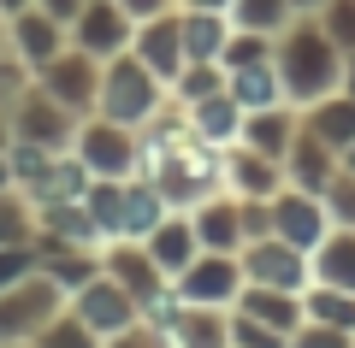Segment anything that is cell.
Instances as JSON below:
<instances>
[{
	"label": "cell",
	"mask_w": 355,
	"mask_h": 348,
	"mask_svg": "<svg viewBox=\"0 0 355 348\" xmlns=\"http://www.w3.org/2000/svg\"><path fill=\"white\" fill-rule=\"evenodd\" d=\"M272 65H279L284 100H291L296 112L314 107V100H326L331 89L343 83V48L326 36V24H320L314 12H296L291 24L279 30V42H272Z\"/></svg>",
	"instance_id": "1"
},
{
	"label": "cell",
	"mask_w": 355,
	"mask_h": 348,
	"mask_svg": "<svg viewBox=\"0 0 355 348\" xmlns=\"http://www.w3.org/2000/svg\"><path fill=\"white\" fill-rule=\"evenodd\" d=\"M166 100H172L166 77H154L130 48H125V53H113V59L101 65V95H95V112H101V118H119V125L142 130L154 112L166 107Z\"/></svg>",
	"instance_id": "2"
},
{
	"label": "cell",
	"mask_w": 355,
	"mask_h": 348,
	"mask_svg": "<svg viewBox=\"0 0 355 348\" xmlns=\"http://www.w3.org/2000/svg\"><path fill=\"white\" fill-rule=\"evenodd\" d=\"M60 307H65V289L36 266V272L18 277L12 289H0V342H36V331Z\"/></svg>",
	"instance_id": "3"
},
{
	"label": "cell",
	"mask_w": 355,
	"mask_h": 348,
	"mask_svg": "<svg viewBox=\"0 0 355 348\" xmlns=\"http://www.w3.org/2000/svg\"><path fill=\"white\" fill-rule=\"evenodd\" d=\"M71 154L89 165L95 177H137V130L119 125V118H101V112H89V118H77V136H71Z\"/></svg>",
	"instance_id": "4"
},
{
	"label": "cell",
	"mask_w": 355,
	"mask_h": 348,
	"mask_svg": "<svg viewBox=\"0 0 355 348\" xmlns=\"http://www.w3.org/2000/svg\"><path fill=\"white\" fill-rule=\"evenodd\" d=\"M71 136H77V112L60 107L42 83H30L24 95L12 100V142H36V148L65 154V148H71Z\"/></svg>",
	"instance_id": "5"
},
{
	"label": "cell",
	"mask_w": 355,
	"mask_h": 348,
	"mask_svg": "<svg viewBox=\"0 0 355 348\" xmlns=\"http://www.w3.org/2000/svg\"><path fill=\"white\" fill-rule=\"evenodd\" d=\"M178 284V295L190 301V307H237V295H243V260L237 254H214V248H202L184 272L172 277Z\"/></svg>",
	"instance_id": "6"
},
{
	"label": "cell",
	"mask_w": 355,
	"mask_h": 348,
	"mask_svg": "<svg viewBox=\"0 0 355 348\" xmlns=\"http://www.w3.org/2000/svg\"><path fill=\"white\" fill-rule=\"evenodd\" d=\"M101 65L107 59H95V53L65 48V53H53V59L36 71V83L48 89L60 107H71L77 118H89V112H95V95H101Z\"/></svg>",
	"instance_id": "7"
},
{
	"label": "cell",
	"mask_w": 355,
	"mask_h": 348,
	"mask_svg": "<svg viewBox=\"0 0 355 348\" xmlns=\"http://www.w3.org/2000/svg\"><path fill=\"white\" fill-rule=\"evenodd\" d=\"M237 260H243V277H249V284H272V289H308V284H314L308 254L296 248V242H284V237H254V242H243Z\"/></svg>",
	"instance_id": "8"
},
{
	"label": "cell",
	"mask_w": 355,
	"mask_h": 348,
	"mask_svg": "<svg viewBox=\"0 0 355 348\" xmlns=\"http://www.w3.org/2000/svg\"><path fill=\"white\" fill-rule=\"evenodd\" d=\"M65 307H71L95 336H113V331H125V324L142 319V313H137V295H130L125 284H113L107 272L89 277L83 289H71V295H65Z\"/></svg>",
	"instance_id": "9"
},
{
	"label": "cell",
	"mask_w": 355,
	"mask_h": 348,
	"mask_svg": "<svg viewBox=\"0 0 355 348\" xmlns=\"http://www.w3.org/2000/svg\"><path fill=\"white\" fill-rule=\"evenodd\" d=\"M130 36H137V18H130L119 0H83V12L71 18V48L95 53V59H113V53H125Z\"/></svg>",
	"instance_id": "10"
},
{
	"label": "cell",
	"mask_w": 355,
	"mask_h": 348,
	"mask_svg": "<svg viewBox=\"0 0 355 348\" xmlns=\"http://www.w3.org/2000/svg\"><path fill=\"white\" fill-rule=\"evenodd\" d=\"M326 230H331V212H326V201H320L314 189L284 183L279 195H272V237H284V242H296L302 254H314Z\"/></svg>",
	"instance_id": "11"
},
{
	"label": "cell",
	"mask_w": 355,
	"mask_h": 348,
	"mask_svg": "<svg viewBox=\"0 0 355 348\" xmlns=\"http://www.w3.org/2000/svg\"><path fill=\"white\" fill-rule=\"evenodd\" d=\"M6 42H12V53L30 65V71H42V65L53 59V53L71 48V30L60 24V18H48L42 6H24V12L6 18Z\"/></svg>",
	"instance_id": "12"
},
{
	"label": "cell",
	"mask_w": 355,
	"mask_h": 348,
	"mask_svg": "<svg viewBox=\"0 0 355 348\" xmlns=\"http://www.w3.org/2000/svg\"><path fill=\"white\" fill-rule=\"evenodd\" d=\"M130 53H137L142 65H148L154 77H166V89H172V77L184 71V24H178V12H160V18H142L137 36H130Z\"/></svg>",
	"instance_id": "13"
},
{
	"label": "cell",
	"mask_w": 355,
	"mask_h": 348,
	"mask_svg": "<svg viewBox=\"0 0 355 348\" xmlns=\"http://www.w3.org/2000/svg\"><path fill=\"white\" fill-rule=\"evenodd\" d=\"M190 224H196V242L214 254H237L243 248V201L231 189H214L190 207Z\"/></svg>",
	"instance_id": "14"
},
{
	"label": "cell",
	"mask_w": 355,
	"mask_h": 348,
	"mask_svg": "<svg viewBox=\"0 0 355 348\" xmlns=\"http://www.w3.org/2000/svg\"><path fill=\"white\" fill-rule=\"evenodd\" d=\"M284 183H291V177H284V160L254 154V148H243V142H231V148H225V189H231V195L272 201Z\"/></svg>",
	"instance_id": "15"
},
{
	"label": "cell",
	"mask_w": 355,
	"mask_h": 348,
	"mask_svg": "<svg viewBox=\"0 0 355 348\" xmlns=\"http://www.w3.org/2000/svg\"><path fill=\"white\" fill-rule=\"evenodd\" d=\"M101 272L113 277V284H125L137 301H142V295H154V289L166 284V272L154 266V254L142 248V242H130V237H113V242L101 248Z\"/></svg>",
	"instance_id": "16"
},
{
	"label": "cell",
	"mask_w": 355,
	"mask_h": 348,
	"mask_svg": "<svg viewBox=\"0 0 355 348\" xmlns=\"http://www.w3.org/2000/svg\"><path fill=\"white\" fill-rule=\"evenodd\" d=\"M296 125H302V112L291 107V100H279V107H261V112H243V148L254 154H272V160H284L296 142Z\"/></svg>",
	"instance_id": "17"
},
{
	"label": "cell",
	"mask_w": 355,
	"mask_h": 348,
	"mask_svg": "<svg viewBox=\"0 0 355 348\" xmlns=\"http://www.w3.org/2000/svg\"><path fill=\"white\" fill-rule=\"evenodd\" d=\"M166 348H231V307H184L160 331Z\"/></svg>",
	"instance_id": "18"
},
{
	"label": "cell",
	"mask_w": 355,
	"mask_h": 348,
	"mask_svg": "<svg viewBox=\"0 0 355 348\" xmlns=\"http://www.w3.org/2000/svg\"><path fill=\"white\" fill-rule=\"evenodd\" d=\"M184 118H190V136L207 142V148H231V142L243 136V107L231 100V89H219V95H207V100H190Z\"/></svg>",
	"instance_id": "19"
},
{
	"label": "cell",
	"mask_w": 355,
	"mask_h": 348,
	"mask_svg": "<svg viewBox=\"0 0 355 348\" xmlns=\"http://www.w3.org/2000/svg\"><path fill=\"white\" fill-rule=\"evenodd\" d=\"M142 248L154 254V266H160L166 277H178L184 266L202 254V242H196V224H190V212H166L160 224H154L148 237H142Z\"/></svg>",
	"instance_id": "20"
},
{
	"label": "cell",
	"mask_w": 355,
	"mask_h": 348,
	"mask_svg": "<svg viewBox=\"0 0 355 348\" xmlns=\"http://www.w3.org/2000/svg\"><path fill=\"white\" fill-rule=\"evenodd\" d=\"M331 172H338V148H326L308 125H296V142H291V154H284V177H291L296 189H314L320 195V189L331 183Z\"/></svg>",
	"instance_id": "21"
},
{
	"label": "cell",
	"mask_w": 355,
	"mask_h": 348,
	"mask_svg": "<svg viewBox=\"0 0 355 348\" xmlns=\"http://www.w3.org/2000/svg\"><path fill=\"white\" fill-rule=\"evenodd\" d=\"M237 313H249V319L272 324V331H284V336L308 319V313H302V289H272V284H243Z\"/></svg>",
	"instance_id": "22"
},
{
	"label": "cell",
	"mask_w": 355,
	"mask_h": 348,
	"mask_svg": "<svg viewBox=\"0 0 355 348\" xmlns=\"http://www.w3.org/2000/svg\"><path fill=\"white\" fill-rule=\"evenodd\" d=\"M314 266V284H338V289H355V224H331L320 248L308 254Z\"/></svg>",
	"instance_id": "23"
},
{
	"label": "cell",
	"mask_w": 355,
	"mask_h": 348,
	"mask_svg": "<svg viewBox=\"0 0 355 348\" xmlns=\"http://www.w3.org/2000/svg\"><path fill=\"white\" fill-rule=\"evenodd\" d=\"M178 24H184V59L202 65V59H219L231 42V18L225 12H196V6H178Z\"/></svg>",
	"instance_id": "24"
},
{
	"label": "cell",
	"mask_w": 355,
	"mask_h": 348,
	"mask_svg": "<svg viewBox=\"0 0 355 348\" xmlns=\"http://www.w3.org/2000/svg\"><path fill=\"white\" fill-rule=\"evenodd\" d=\"M225 89L243 112H261V107H279L284 100V83H279V65L272 59H254V65H237L225 71Z\"/></svg>",
	"instance_id": "25"
},
{
	"label": "cell",
	"mask_w": 355,
	"mask_h": 348,
	"mask_svg": "<svg viewBox=\"0 0 355 348\" xmlns=\"http://www.w3.org/2000/svg\"><path fill=\"white\" fill-rule=\"evenodd\" d=\"M302 125L314 130L320 142H326V148H349L355 142V100L343 95V89H331L326 100H314V107H302Z\"/></svg>",
	"instance_id": "26"
},
{
	"label": "cell",
	"mask_w": 355,
	"mask_h": 348,
	"mask_svg": "<svg viewBox=\"0 0 355 348\" xmlns=\"http://www.w3.org/2000/svg\"><path fill=\"white\" fill-rule=\"evenodd\" d=\"M172 212V201L160 195V183L154 177H125V230L119 237H130V242H142L154 230V224Z\"/></svg>",
	"instance_id": "27"
},
{
	"label": "cell",
	"mask_w": 355,
	"mask_h": 348,
	"mask_svg": "<svg viewBox=\"0 0 355 348\" xmlns=\"http://www.w3.org/2000/svg\"><path fill=\"white\" fill-rule=\"evenodd\" d=\"M89 165L77 160V154H53V165H48V177H42L36 189H30V207H48V201H83V189H89Z\"/></svg>",
	"instance_id": "28"
},
{
	"label": "cell",
	"mask_w": 355,
	"mask_h": 348,
	"mask_svg": "<svg viewBox=\"0 0 355 348\" xmlns=\"http://www.w3.org/2000/svg\"><path fill=\"white\" fill-rule=\"evenodd\" d=\"M42 272L71 295V289H83L89 277H101V248H48L42 254Z\"/></svg>",
	"instance_id": "29"
},
{
	"label": "cell",
	"mask_w": 355,
	"mask_h": 348,
	"mask_svg": "<svg viewBox=\"0 0 355 348\" xmlns=\"http://www.w3.org/2000/svg\"><path fill=\"white\" fill-rule=\"evenodd\" d=\"M302 313L320 324H338V331L355 336V289H338V284H308L302 289Z\"/></svg>",
	"instance_id": "30"
},
{
	"label": "cell",
	"mask_w": 355,
	"mask_h": 348,
	"mask_svg": "<svg viewBox=\"0 0 355 348\" xmlns=\"http://www.w3.org/2000/svg\"><path fill=\"white\" fill-rule=\"evenodd\" d=\"M231 30H261V36H279L284 24L296 18L291 0H231Z\"/></svg>",
	"instance_id": "31"
},
{
	"label": "cell",
	"mask_w": 355,
	"mask_h": 348,
	"mask_svg": "<svg viewBox=\"0 0 355 348\" xmlns=\"http://www.w3.org/2000/svg\"><path fill=\"white\" fill-rule=\"evenodd\" d=\"M225 89V65L219 59H202V65H184V71L172 77V100L178 107H190V100H207Z\"/></svg>",
	"instance_id": "32"
},
{
	"label": "cell",
	"mask_w": 355,
	"mask_h": 348,
	"mask_svg": "<svg viewBox=\"0 0 355 348\" xmlns=\"http://www.w3.org/2000/svg\"><path fill=\"white\" fill-rule=\"evenodd\" d=\"M65 154H71V148H65ZM6 160H12V189L30 201V189H36L42 177H48V165H53V148H36V142H12V148H6Z\"/></svg>",
	"instance_id": "33"
},
{
	"label": "cell",
	"mask_w": 355,
	"mask_h": 348,
	"mask_svg": "<svg viewBox=\"0 0 355 348\" xmlns=\"http://www.w3.org/2000/svg\"><path fill=\"white\" fill-rule=\"evenodd\" d=\"M36 348H101V336L89 331L71 307H60V313H53V319L36 331Z\"/></svg>",
	"instance_id": "34"
},
{
	"label": "cell",
	"mask_w": 355,
	"mask_h": 348,
	"mask_svg": "<svg viewBox=\"0 0 355 348\" xmlns=\"http://www.w3.org/2000/svg\"><path fill=\"white\" fill-rule=\"evenodd\" d=\"M36 237V207L18 189H0V242H30Z\"/></svg>",
	"instance_id": "35"
},
{
	"label": "cell",
	"mask_w": 355,
	"mask_h": 348,
	"mask_svg": "<svg viewBox=\"0 0 355 348\" xmlns=\"http://www.w3.org/2000/svg\"><path fill=\"white\" fill-rule=\"evenodd\" d=\"M272 42H279V36H261V30H231V42H225V53H219V65H225V71H237V65L272 59Z\"/></svg>",
	"instance_id": "36"
},
{
	"label": "cell",
	"mask_w": 355,
	"mask_h": 348,
	"mask_svg": "<svg viewBox=\"0 0 355 348\" xmlns=\"http://www.w3.org/2000/svg\"><path fill=\"white\" fill-rule=\"evenodd\" d=\"M184 307H190V301L178 295V284H172V277H166V284L154 289V295H142V301H137L142 324H154V331H166V324H172V319H178V313H184Z\"/></svg>",
	"instance_id": "37"
},
{
	"label": "cell",
	"mask_w": 355,
	"mask_h": 348,
	"mask_svg": "<svg viewBox=\"0 0 355 348\" xmlns=\"http://www.w3.org/2000/svg\"><path fill=\"white\" fill-rule=\"evenodd\" d=\"M284 342H291L284 331H272V324H261V319L231 307V348H284Z\"/></svg>",
	"instance_id": "38"
},
{
	"label": "cell",
	"mask_w": 355,
	"mask_h": 348,
	"mask_svg": "<svg viewBox=\"0 0 355 348\" xmlns=\"http://www.w3.org/2000/svg\"><path fill=\"white\" fill-rule=\"evenodd\" d=\"M30 83H36V71H30V65L12 53V42H0V107L12 112V100L24 95Z\"/></svg>",
	"instance_id": "39"
},
{
	"label": "cell",
	"mask_w": 355,
	"mask_h": 348,
	"mask_svg": "<svg viewBox=\"0 0 355 348\" xmlns=\"http://www.w3.org/2000/svg\"><path fill=\"white\" fill-rule=\"evenodd\" d=\"M320 201H326V212H331V224H355V172H331V183L320 189Z\"/></svg>",
	"instance_id": "40"
},
{
	"label": "cell",
	"mask_w": 355,
	"mask_h": 348,
	"mask_svg": "<svg viewBox=\"0 0 355 348\" xmlns=\"http://www.w3.org/2000/svg\"><path fill=\"white\" fill-rule=\"evenodd\" d=\"M320 24H326V36L338 42L343 53H355V0H326V6H320Z\"/></svg>",
	"instance_id": "41"
},
{
	"label": "cell",
	"mask_w": 355,
	"mask_h": 348,
	"mask_svg": "<svg viewBox=\"0 0 355 348\" xmlns=\"http://www.w3.org/2000/svg\"><path fill=\"white\" fill-rule=\"evenodd\" d=\"M36 266H42L36 242H0V289H12L18 277H30Z\"/></svg>",
	"instance_id": "42"
},
{
	"label": "cell",
	"mask_w": 355,
	"mask_h": 348,
	"mask_svg": "<svg viewBox=\"0 0 355 348\" xmlns=\"http://www.w3.org/2000/svg\"><path fill=\"white\" fill-rule=\"evenodd\" d=\"M284 348H355V336L349 331H338V324H320V319H302L291 331V342Z\"/></svg>",
	"instance_id": "43"
},
{
	"label": "cell",
	"mask_w": 355,
	"mask_h": 348,
	"mask_svg": "<svg viewBox=\"0 0 355 348\" xmlns=\"http://www.w3.org/2000/svg\"><path fill=\"white\" fill-rule=\"evenodd\" d=\"M237 201H243V242L272 237V201H254V195H237Z\"/></svg>",
	"instance_id": "44"
},
{
	"label": "cell",
	"mask_w": 355,
	"mask_h": 348,
	"mask_svg": "<svg viewBox=\"0 0 355 348\" xmlns=\"http://www.w3.org/2000/svg\"><path fill=\"white\" fill-rule=\"evenodd\" d=\"M101 348H166L160 342V331H154V324H125V331H113V336H101Z\"/></svg>",
	"instance_id": "45"
},
{
	"label": "cell",
	"mask_w": 355,
	"mask_h": 348,
	"mask_svg": "<svg viewBox=\"0 0 355 348\" xmlns=\"http://www.w3.org/2000/svg\"><path fill=\"white\" fill-rule=\"evenodd\" d=\"M119 6H125L137 24H142V18H160V12H178V0H119Z\"/></svg>",
	"instance_id": "46"
},
{
	"label": "cell",
	"mask_w": 355,
	"mask_h": 348,
	"mask_svg": "<svg viewBox=\"0 0 355 348\" xmlns=\"http://www.w3.org/2000/svg\"><path fill=\"white\" fill-rule=\"evenodd\" d=\"M30 6H42V12H48V18H60L65 30H71V18L83 12V0H30Z\"/></svg>",
	"instance_id": "47"
},
{
	"label": "cell",
	"mask_w": 355,
	"mask_h": 348,
	"mask_svg": "<svg viewBox=\"0 0 355 348\" xmlns=\"http://www.w3.org/2000/svg\"><path fill=\"white\" fill-rule=\"evenodd\" d=\"M178 6H196V12H231V0H178Z\"/></svg>",
	"instance_id": "48"
},
{
	"label": "cell",
	"mask_w": 355,
	"mask_h": 348,
	"mask_svg": "<svg viewBox=\"0 0 355 348\" xmlns=\"http://www.w3.org/2000/svg\"><path fill=\"white\" fill-rule=\"evenodd\" d=\"M338 89L355 100V53H343V83H338Z\"/></svg>",
	"instance_id": "49"
},
{
	"label": "cell",
	"mask_w": 355,
	"mask_h": 348,
	"mask_svg": "<svg viewBox=\"0 0 355 348\" xmlns=\"http://www.w3.org/2000/svg\"><path fill=\"white\" fill-rule=\"evenodd\" d=\"M6 148H12V112L0 107V154H6Z\"/></svg>",
	"instance_id": "50"
},
{
	"label": "cell",
	"mask_w": 355,
	"mask_h": 348,
	"mask_svg": "<svg viewBox=\"0 0 355 348\" xmlns=\"http://www.w3.org/2000/svg\"><path fill=\"white\" fill-rule=\"evenodd\" d=\"M30 0H0V18H12V12H24Z\"/></svg>",
	"instance_id": "51"
},
{
	"label": "cell",
	"mask_w": 355,
	"mask_h": 348,
	"mask_svg": "<svg viewBox=\"0 0 355 348\" xmlns=\"http://www.w3.org/2000/svg\"><path fill=\"white\" fill-rule=\"evenodd\" d=\"M0 189H12V160L0 154Z\"/></svg>",
	"instance_id": "52"
},
{
	"label": "cell",
	"mask_w": 355,
	"mask_h": 348,
	"mask_svg": "<svg viewBox=\"0 0 355 348\" xmlns=\"http://www.w3.org/2000/svg\"><path fill=\"white\" fill-rule=\"evenodd\" d=\"M338 165H343V172H355V142H349V148L338 154Z\"/></svg>",
	"instance_id": "53"
},
{
	"label": "cell",
	"mask_w": 355,
	"mask_h": 348,
	"mask_svg": "<svg viewBox=\"0 0 355 348\" xmlns=\"http://www.w3.org/2000/svg\"><path fill=\"white\" fill-rule=\"evenodd\" d=\"M296 12H320V6H326V0H291Z\"/></svg>",
	"instance_id": "54"
},
{
	"label": "cell",
	"mask_w": 355,
	"mask_h": 348,
	"mask_svg": "<svg viewBox=\"0 0 355 348\" xmlns=\"http://www.w3.org/2000/svg\"><path fill=\"white\" fill-rule=\"evenodd\" d=\"M0 348H36V342H0Z\"/></svg>",
	"instance_id": "55"
},
{
	"label": "cell",
	"mask_w": 355,
	"mask_h": 348,
	"mask_svg": "<svg viewBox=\"0 0 355 348\" xmlns=\"http://www.w3.org/2000/svg\"><path fill=\"white\" fill-rule=\"evenodd\" d=\"M0 42H6V18H0Z\"/></svg>",
	"instance_id": "56"
}]
</instances>
